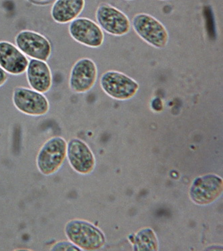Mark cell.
<instances>
[{"mask_svg": "<svg viewBox=\"0 0 223 251\" xmlns=\"http://www.w3.org/2000/svg\"><path fill=\"white\" fill-rule=\"evenodd\" d=\"M65 234L69 241L80 251H97L105 245L103 232L84 220L73 219L67 222Z\"/></svg>", "mask_w": 223, "mask_h": 251, "instance_id": "1", "label": "cell"}, {"mask_svg": "<svg viewBox=\"0 0 223 251\" xmlns=\"http://www.w3.org/2000/svg\"><path fill=\"white\" fill-rule=\"evenodd\" d=\"M67 142L63 137H50L43 144L36 156V166L40 174L50 176L62 168L67 158Z\"/></svg>", "mask_w": 223, "mask_h": 251, "instance_id": "2", "label": "cell"}, {"mask_svg": "<svg viewBox=\"0 0 223 251\" xmlns=\"http://www.w3.org/2000/svg\"><path fill=\"white\" fill-rule=\"evenodd\" d=\"M135 32L148 45L156 49H164L168 43L169 34L163 24L145 13L136 14L132 19Z\"/></svg>", "mask_w": 223, "mask_h": 251, "instance_id": "3", "label": "cell"}, {"mask_svg": "<svg viewBox=\"0 0 223 251\" xmlns=\"http://www.w3.org/2000/svg\"><path fill=\"white\" fill-rule=\"evenodd\" d=\"M100 85L104 92L111 98L129 100L138 92L140 85L132 78L123 73L109 71L102 75Z\"/></svg>", "mask_w": 223, "mask_h": 251, "instance_id": "4", "label": "cell"}, {"mask_svg": "<svg viewBox=\"0 0 223 251\" xmlns=\"http://www.w3.org/2000/svg\"><path fill=\"white\" fill-rule=\"evenodd\" d=\"M12 102L20 112L29 116H43L50 110L48 99L43 93L28 88L16 87L13 91Z\"/></svg>", "mask_w": 223, "mask_h": 251, "instance_id": "5", "label": "cell"}, {"mask_svg": "<svg viewBox=\"0 0 223 251\" xmlns=\"http://www.w3.org/2000/svg\"><path fill=\"white\" fill-rule=\"evenodd\" d=\"M96 17L101 29L113 36H125L130 31L131 22L127 15L108 3L99 5Z\"/></svg>", "mask_w": 223, "mask_h": 251, "instance_id": "6", "label": "cell"}, {"mask_svg": "<svg viewBox=\"0 0 223 251\" xmlns=\"http://www.w3.org/2000/svg\"><path fill=\"white\" fill-rule=\"evenodd\" d=\"M15 42L18 49L32 59L47 61L52 53L49 40L34 31H21L16 35Z\"/></svg>", "mask_w": 223, "mask_h": 251, "instance_id": "7", "label": "cell"}, {"mask_svg": "<svg viewBox=\"0 0 223 251\" xmlns=\"http://www.w3.org/2000/svg\"><path fill=\"white\" fill-rule=\"evenodd\" d=\"M98 77V69L95 62L90 58H81L71 69L69 87L73 92L87 93L96 85Z\"/></svg>", "mask_w": 223, "mask_h": 251, "instance_id": "8", "label": "cell"}, {"mask_svg": "<svg viewBox=\"0 0 223 251\" xmlns=\"http://www.w3.org/2000/svg\"><path fill=\"white\" fill-rule=\"evenodd\" d=\"M69 30L73 39L86 47L99 48L103 44L105 36L103 30L89 18H76L71 22Z\"/></svg>", "mask_w": 223, "mask_h": 251, "instance_id": "9", "label": "cell"}, {"mask_svg": "<svg viewBox=\"0 0 223 251\" xmlns=\"http://www.w3.org/2000/svg\"><path fill=\"white\" fill-rule=\"evenodd\" d=\"M67 158L73 170L82 175L91 174L96 167V158L90 148L75 137L67 143Z\"/></svg>", "mask_w": 223, "mask_h": 251, "instance_id": "10", "label": "cell"}, {"mask_svg": "<svg viewBox=\"0 0 223 251\" xmlns=\"http://www.w3.org/2000/svg\"><path fill=\"white\" fill-rule=\"evenodd\" d=\"M223 188V179L220 177L208 174L194 181L190 196L192 201L197 204H209L220 197Z\"/></svg>", "mask_w": 223, "mask_h": 251, "instance_id": "11", "label": "cell"}, {"mask_svg": "<svg viewBox=\"0 0 223 251\" xmlns=\"http://www.w3.org/2000/svg\"><path fill=\"white\" fill-rule=\"evenodd\" d=\"M29 60L18 49L8 41H0V67L13 75L23 74L28 67Z\"/></svg>", "mask_w": 223, "mask_h": 251, "instance_id": "12", "label": "cell"}, {"mask_svg": "<svg viewBox=\"0 0 223 251\" xmlns=\"http://www.w3.org/2000/svg\"><path fill=\"white\" fill-rule=\"evenodd\" d=\"M26 76L32 89L41 93L49 92L52 85L50 67L46 61L32 59L28 62Z\"/></svg>", "mask_w": 223, "mask_h": 251, "instance_id": "13", "label": "cell"}, {"mask_svg": "<svg viewBox=\"0 0 223 251\" xmlns=\"http://www.w3.org/2000/svg\"><path fill=\"white\" fill-rule=\"evenodd\" d=\"M85 6V0H56L51 9L52 19L58 24H68L78 18Z\"/></svg>", "mask_w": 223, "mask_h": 251, "instance_id": "14", "label": "cell"}, {"mask_svg": "<svg viewBox=\"0 0 223 251\" xmlns=\"http://www.w3.org/2000/svg\"><path fill=\"white\" fill-rule=\"evenodd\" d=\"M138 250L155 251L158 247V242L154 232L151 229L146 228L140 230L137 234L135 241Z\"/></svg>", "mask_w": 223, "mask_h": 251, "instance_id": "15", "label": "cell"}, {"mask_svg": "<svg viewBox=\"0 0 223 251\" xmlns=\"http://www.w3.org/2000/svg\"><path fill=\"white\" fill-rule=\"evenodd\" d=\"M52 251H80L79 248L73 245L70 241H60L56 242L51 247Z\"/></svg>", "mask_w": 223, "mask_h": 251, "instance_id": "16", "label": "cell"}, {"mask_svg": "<svg viewBox=\"0 0 223 251\" xmlns=\"http://www.w3.org/2000/svg\"><path fill=\"white\" fill-rule=\"evenodd\" d=\"M151 107L155 111H160L163 109V104L160 99L155 98L151 102Z\"/></svg>", "mask_w": 223, "mask_h": 251, "instance_id": "17", "label": "cell"}, {"mask_svg": "<svg viewBox=\"0 0 223 251\" xmlns=\"http://www.w3.org/2000/svg\"><path fill=\"white\" fill-rule=\"evenodd\" d=\"M6 73L2 68L0 67V87L4 85L5 82L8 79V76H7Z\"/></svg>", "mask_w": 223, "mask_h": 251, "instance_id": "18", "label": "cell"}, {"mask_svg": "<svg viewBox=\"0 0 223 251\" xmlns=\"http://www.w3.org/2000/svg\"><path fill=\"white\" fill-rule=\"evenodd\" d=\"M161 1H171V0H161Z\"/></svg>", "mask_w": 223, "mask_h": 251, "instance_id": "19", "label": "cell"}, {"mask_svg": "<svg viewBox=\"0 0 223 251\" xmlns=\"http://www.w3.org/2000/svg\"><path fill=\"white\" fill-rule=\"evenodd\" d=\"M127 1H132V0H127Z\"/></svg>", "mask_w": 223, "mask_h": 251, "instance_id": "20", "label": "cell"}]
</instances>
